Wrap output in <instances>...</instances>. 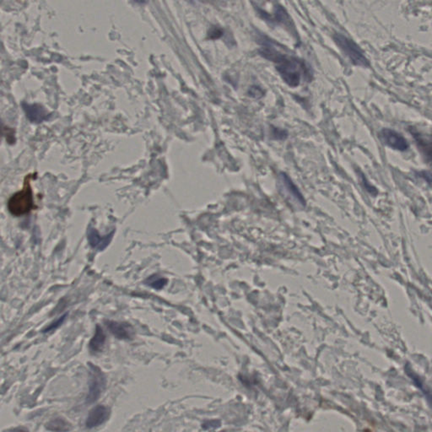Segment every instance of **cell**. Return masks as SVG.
I'll list each match as a JSON object with an SVG mask.
<instances>
[{
  "instance_id": "obj_7",
  "label": "cell",
  "mask_w": 432,
  "mask_h": 432,
  "mask_svg": "<svg viewBox=\"0 0 432 432\" xmlns=\"http://www.w3.org/2000/svg\"><path fill=\"white\" fill-rule=\"evenodd\" d=\"M110 410L104 405H97L91 409L86 419V426L91 429L103 424L109 417Z\"/></svg>"
},
{
  "instance_id": "obj_18",
  "label": "cell",
  "mask_w": 432,
  "mask_h": 432,
  "mask_svg": "<svg viewBox=\"0 0 432 432\" xmlns=\"http://www.w3.org/2000/svg\"><path fill=\"white\" fill-rule=\"evenodd\" d=\"M65 318V315L63 316V318H59L58 320L55 321V323H52L51 325L47 328V329H45V332H47V331L52 330L53 328H56L57 327L60 325V323H63V319Z\"/></svg>"
},
{
  "instance_id": "obj_15",
  "label": "cell",
  "mask_w": 432,
  "mask_h": 432,
  "mask_svg": "<svg viewBox=\"0 0 432 432\" xmlns=\"http://www.w3.org/2000/svg\"><path fill=\"white\" fill-rule=\"evenodd\" d=\"M248 94H249L250 97H254V98H259V97H262L264 94V92L259 87H258V86H253L248 91Z\"/></svg>"
},
{
  "instance_id": "obj_19",
  "label": "cell",
  "mask_w": 432,
  "mask_h": 432,
  "mask_svg": "<svg viewBox=\"0 0 432 432\" xmlns=\"http://www.w3.org/2000/svg\"><path fill=\"white\" fill-rule=\"evenodd\" d=\"M5 432H28V430H26L24 428H21V427H16V428H11V429L5 430Z\"/></svg>"
},
{
  "instance_id": "obj_5",
  "label": "cell",
  "mask_w": 432,
  "mask_h": 432,
  "mask_svg": "<svg viewBox=\"0 0 432 432\" xmlns=\"http://www.w3.org/2000/svg\"><path fill=\"white\" fill-rule=\"evenodd\" d=\"M381 140L395 151L404 152L409 149V143L401 133L391 128H383L379 133Z\"/></svg>"
},
{
  "instance_id": "obj_8",
  "label": "cell",
  "mask_w": 432,
  "mask_h": 432,
  "mask_svg": "<svg viewBox=\"0 0 432 432\" xmlns=\"http://www.w3.org/2000/svg\"><path fill=\"white\" fill-rule=\"evenodd\" d=\"M106 325L110 332L119 339H131L134 335V330L129 323L108 321Z\"/></svg>"
},
{
  "instance_id": "obj_10",
  "label": "cell",
  "mask_w": 432,
  "mask_h": 432,
  "mask_svg": "<svg viewBox=\"0 0 432 432\" xmlns=\"http://www.w3.org/2000/svg\"><path fill=\"white\" fill-rule=\"evenodd\" d=\"M417 145L426 161L432 163V139L419 133H414Z\"/></svg>"
},
{
  "instance_id": "obj_13",
  "label": "cell",
  "mask_w": 432,
  "mask_h": 432,
  "mask_svg": "<svg viewBox=\"0 0 432 432\" xmlns=\"http://www.w3.org/2000/svg\"><path fill=\"white\" fill-rule=\"evenodd\" d=\"M45 427L50 431L68 432L72 429V424L65 419L58 417L47 422Z\"/></svg>"
},
{
  "instance_id": "obj_2",
  "label": "cell",
  "mask_w": 432,
  "mask_h": 432,
  "mask_svg": "<svg viewBox=\"0 0 432 432\" xmlns=\"http://www.w3.org/2000/svg\"><path fill=\"white\" fill-rule=\"evenodd\" d=\"M31 177L32 175H28L24 182L23 188L9 199L8 209L13 215H25L30 213L36 206L31 187Z\"/></svg>"
},
{
  "instance_id": "obj_17",
  "label": "cell",
  "mask_w": 432,
  "mask_h": 432,
  "mask_svg": "<svg viewBox=\"0 0 432 432\" xmlns=\"http://www.w3.org/2000/svg\"><path fill=\"white\" fill-rule=\"evenodd\" d=\"M208 34H209V37H210L211 39H216V38H219V37H222L223 32H222V29L212 28Z\"/></svg>"
},
{
  "instance_id": "obj_16",
  "label": "cell",
  "mask_w": 432,
  "mask_h": 432,
  "mask_svg": "<svg viewBox=\"0 0 432 432\" xmlns=\"http://www.w3.org/2000/svg\"><path fill=\"white\" fill-rule=\"evenodd\" d=\"M273 138H278V139H284L286 138L287 133L284 131L280 130L279 128H273Z\"/></svg>"
},
{
  "instance_id": "obj_1",
  "label": "cell",
  "mask_w": 432,
  "mask_h": 432,
  "mask_svg": "<svg viewBox=\"0 0 432 432\" xmlns=\"http://www.w3.org/2000/svg\"><path fill=\"white\" fill-rule=\"evenodd\" d=\"M260 54L266 59L276 64V68L291 87H297L301 83L302 76L307 74V68L301 60L284 54L270 44H264L260 49Z\"/></svg>"
},
{
  "instance_id": "obj_14",
  "label": "cell",
  "mask_w": 432,
  "mask_h": 432,
  "mask_svg": "<svg viewBox=\"0 0 432 432\" xmlns=\"http://www.w3.org/2000/svg\"><path fill=\"white\" fill-rule=\"evenodd\" d=\"M167 279L162 278L158 275H152L146 279V284L149 286H151L154 289L160 290L167 284Z\"/></svg>"
},
{
  "instance_id": "obj_11",
  "label": "cell",
  "mask_w": 432,
  "mask_h": 432,
  "mask_svg": "<svg viewBox=\"0 0 432 432\" xmlns=\"http://www.w3.org/2000/svg\"><path fill=\"white\" fill-rule=\"evenodd\" d=\"M105 343H106V334L102 328H100L99 326H97L94 337L91 338L89 344L91 351L93 353L102 351L104 348Z\"/></svg>"
},
{
  "instance_id": "obj_3",
  "label": "cell",
  "mask_w": 432,
  "mask_h": 432,
  "mask_svg": "<svg viewBox=\"0 0 432 432\" xmlns=\"http://www.w3.org/2000/svg\"><path fill=\"white\" fill-rule=\"evenodd\" d=\"M333 40L342 52L349 57L352 63L354 65L361 66V67H369V60L367 59L365 56L364 52L361 49V47L349 37H345L344 35L340 33H336L333 36Z\"/></svg>"
},
{
  "instance_id": "obj_6",
  "label": "cell",
  "mask_w": 432,
  "mask_h": 432,
  "mask_svg": "<svg viewBox=\"0 0 432 432\" xmlns=\"http://www.w3.org/2000/svg\"><path fill=\"white\" fill-rule=\"evenodd\" d=\"M279 188L282 193L288 198V200L292 201L295 205H304L305 201L302 194L292 180L290 179V177L284 173L279 175Z\"/></svg>"
},
{
  "instance_id": "obj_9",
  "label": "cell",
  "mask_w": 432,
  "mask_h": 432,
  "mask_svg": "<svg viewBox=\"0 0 432 432\" xmlns=\"http://www.w3.org/2000/svg\"><path fill=\"white\" fill-rule=\"evenodd\" d=\"M26 117L33 122H42L47 117V113L40 105H24Z\"/></svg>"
},
{
  "instance_id": "obj_4",
  "label": "cell",
  "mask_w": 432,
  "mask_h": 432,
  "mask_svg": "<svg viewBox=\"0 0 432 432\" xmlns=\"http://www.w3.org/2000/svg\"><path fill=\"white\" fill-rule=\"evenodd\" d=\"M91 382L86 402L93 403L99 398L106 387V378L98 367L91 366Z\"/></svg>"
},
{
  "instance_id": "obj_12",
  "label": "cell",
  "mask_w": 432,
  "mask_h": 432,
  "mask_svg": "<svg viewBox=\"0 0 432 432\" xmlns=\"http://www.w3.org/2000/svg\"><path fill=\"white\" fill-rule=\"evenodd\" d=\"M112 234L110 237H101L98 232L93 228H90L87 233V237H88L89 242L93 248H98V249L102 250L103 248H106V246L110 242V239L112 238Z\"/></svg>"
}]
</instances>
